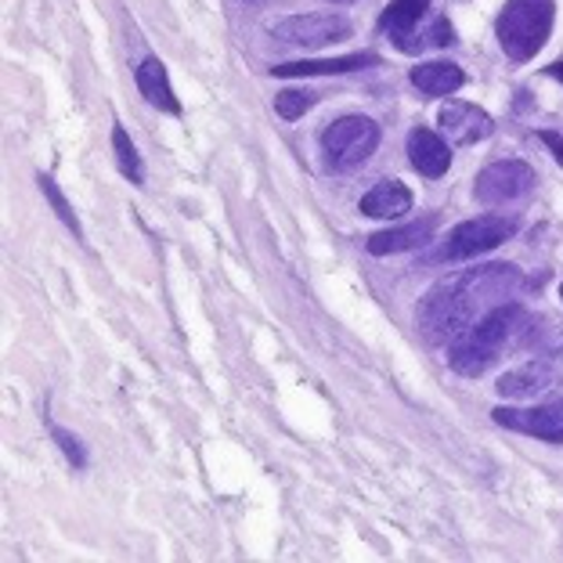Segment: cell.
Returning <instances> with one entry per match:
<instances>
[{
    "instance_id": "obj_1",
    "label": "cell",
    "mask_w": 563,
    "mask_h": 563,
    "mask_svg": "<svg viewBox=\"0 0 563 563\" xmlns=\"http://www.w3.org/2000/svg\"><path fill=\"white\" fill-rule=\"evenodd\" d=\"M520 289V272L514 264H481L463 275L441 278L419 303V329L430 343L455 340L473 322L495 311Z\"/></svg>"
},
{
    "instance_id": "obj_2",
    "label": "cell",
    "mask_w": 563,
    "mask_h": 563,
    "mask_svg": "<svg viewBox=\"0 0 563 563\" xmlns=\"http://www.w3.org/2000/svg\"><path fill=\"white\" fill-rule=\"evenodd\" d=\"M523 322V311L517 303H498L495 311H488L481 322H473L466 332L448 343V365L459 376H481L503 357V351L509 347V336H517V329Z\"/></svg>"
},
{
    "instance_id": "obj_3",
    "label": "cell",
    "mask_w": 563,
    "mask_h": 563,
    "mask_svg": "<svg viewBox=\"0 0 563 563\" xmlns=\"http://www.w3.org/2000/svg\"><path fill=\"white\" fill-rule=\"evenodd\" d=\"M553 0H509L495 22V36L509 62H531L553 33Z\"/></svg>"
},
{
    "instance_id": "obj_4",
    "label": "cell",
    "mask_w": 563,
    "mask_h": 563,
    "mask_svg": "<svg viewBox=\"0 0 563 563\" xmlns=\"http://www.w3.org/2000/svg\"><path fill=\"white\" fill-rule=\"evenodd\" d=\"M517 232V221L514 217H473V221H463L459 228H452L444 239H441V246L427 253V264H463V261H473V257H481V253H488V250H498L503 242Z\"/></svg>"
},
{
    "instance_id": "obj_5",
    "label": "cell",
    "mask_w": 563,
    "mask_h": 563,
    "mask_svg": "<svg viewBox=\"0 0 563 563\" xmlns=\"http://www.w3.org/2000/svg\"><path fill=\"white\" fill-rule=\"evenodd\" d=\"M379 148V123L368 117H343L325 126L322 152L332 170L351 174Z\"/></svg>"
},
{
    "instance_id": "obj_6",
    "label": "cell",
    "mask_w": 563,
    "mask_h": 563,
    "mask_svg": "<svg viewBox=\"0 0 563 563\" xmlns=\"http://www.w3.org/2000/svg\"><path fill=\"white\" fill-rule=\"evenodd\" d=\"M534 188V170L523 159H498L492 166H484L473 181V196L477 202H488V207H503V202L523 199Z\"/></svg>"
},
{
    "instance_id": "obj_7",
    "label": "cell",
    "mask_w": 563,
    "mask_h": 563,
    "mask_svg": "<svg viewBox=\"0 0 563 563\" xmlns=\"http://www.w3.org/2000/svg\"><path fill=\"white\" fill-rule=\"evenodd\" d=\"M354 33L351 19L343 15H292V19H282L278 25H272V36L286 44H300V47H325V44H336V41H347Z\"/></svg>"
},
{
    "instance_id": "obj_8",
    "label": "cell",
    "mask_w": 563,
    "mask_h": 563,
    "mask_svg": "<svg viewBox=\"0 0 563 563\" xmlns=\"http://www.w3.org/2000/svg\"><path fill=\"white\" fill-rule=\"evenodd\" d=\"M492 419L506 430L563 444V398L539 405V408H495Z\"/></svg>"
},
{
    "instance_id": "obj_9",
    "label": "cell",
    "mask_w": 563,
    "mask_h": 563,
    "mask_svg": "<svg viewBox=\"0 0 563 563\" xmlns=\"http://www.w3.org/2000/svg\"><path fill=\"white\" fill-rule=\"evenodd\" d=\"M438 123L452 145H477V141L495 134V120L473 101H448L438 112Z\"/></svg>"
},
{
    "instance_id": "obj_10",
    "label": "cell",
    "mask_w": 563,
    "mask_h": 563,
    "mask_svg": "<svg viewBox=\"0 0 563 563\" xmlns=\"http://www.w3.org/2000/svg\"><path fill=\"white\" fill-rule=\"evenodd\" d=\"M408 159L422 174V177H444L448 166H452V148L441 134L427 131V126H416L408 134Z\"/></svg>"
},
{
    "instance_id": "obj_11",
    "label": "cell",
    "mask_w": 563,
    "mask_h": 563,
    "mask_svg": "<svg viewBox=\"0 0 563 563\" xmlns=\"http://www.w3.org/2000/svg\"><path fill=\"white\" fill-rule=\"evenodd\" d=\"M427 11H430V0H390L379 15V30L398 47H405L422 25V19H427Z\"/></svg>"
},
{
    "instance_id": "obj_12",
    "label": "cell",
    "mask_w": 563,
    "mask_h": 563,
    "mask_svg": "<svg viewBox=\"0 0 563 563\" xmlns=\"http://www.w3.org/2000/svg\"><path fill=\"white\" fill-rule=\"evenodd\" d=\"M433 235V217L427 221H412L405 228H387V232L368 235V253L373 257H390V253H408V250H422Z\"/></svg>"
},
{
    "instance_id": "obj_13",
    "label": "cell",
    "mask_w": 563,
    "mask_h": 563,
    "mask_svg": "<svg viewBox=\"0 0 563 563\" xmlns=\"http://www.w3.org/2000/svg\"><path fill=\"white\" fill-rule=\"evenodd\" d=\"M412 210V191H408L401 181H379L373 191H365L362 199V213L376 217V221H394Z\"/></svg>"
},
{
    "instance_id": "obj_14",
    "label": "cell",
    "mask_w": 563,
    "mask_h": 563,
    "mask_svg": "<svg viewBox=\"0 0 563 563\" xmlns=\"http://www.w3.org/2000/svg\"><path fill=\"white\" fill-rule=\"evenodd\" d=\"M137 91L145 95L159 112H170V117H181V101L170 91V80H166V69L159 58H145L137 66Z\"/></svg>"
},
{
    "instance_id": "obj_15",
    "label": "cell",
    "mask_w": 563,
    "mask_h": 563,
    "mask_svg": "<svg viewBox=\"0 0 563 563\" xmlns=\"http://www.w3.org/2000/svg\"><path fill=\"white\" fill-rule=\"evenodd\" d=\"M379 66L376 55H343V58H314V62H282L272 69V76H336Z\"/></svg>"
},
{
    "instance_id": "obj_16",
    "label": "cell",
    "mask_w": 563,
    "mask_h": 563,
    "mask_svg": "<svg viewBox=\"0 0 563 563\" xmlns=\"http://www.w3.org/2000/svg\"><path fill=\"white\" fill-rule=\"evenodd\" d=\"M463 84H466V73L452 66V62H422V66L412 69V87L430 98L455 95Z\"/></svg>"
},
{
    "instance_id": "obj_17",
    "label": "cell",
    "mask_w": 563,
    "mask_h": 563,
    "mask_svg": "<svg viewBox=\"0 0 563 563\" xmlns=\"http://www.w3.org/2000/svg\"><path fill=\"white\" fill-rule=\"evenodd\" d=\"M549 383H553L549 365H520L498 379V394H503V398H531V394L545 390Z\"/></svg>"
},
{
    "instance_id": "obj_18",
    "label": "cell",
    "mask_w": 563,
    "mask_h": 563,
    "mask_svg": "<svg viewBox=\"0 0 563 563\" xmlns=\"http://www.w3.org/2000/svg\"><path fill=\"white\" fill-rule=\"evenodd\" d=\"M112 152H117L120 174L126 177V181H134V185L145 181V170H141V156H137V148L131 145V137H126L123 123L112 126Z\"/></svg>"
},
{
    "instance_id": "obj_19",
    "label": "cell",
    "mask_w": 563,
    "mask_h": 563,
    "mask_svg": "<svg viewBox=\"0 0 563 563\" xmlns=\"http://www.w3.org/2000/svg\"><path fill=\"white\" fill-rule=\"evenodd\" d=\"M311 106H314V95L311 91H297V87H292V91H282L275 98V112L282 120H300Z\"/></svg>"
},
{
    "instance_id": "obj_20",
    "label": "cell",
    "mask_w": 563,
    "mask_h": 563,
    "mask_svg": "<svg viewBox=\"0 0 563 563\" xmlns=\"http://www.w3.org/2000/svg\"><path fill=\"white\" fill-rule=\"evenodd\" d=\"M41 188H44V196H47V202H51V207H55V210H58V217H62V224H66V228H69V232H73V235H80V224H76V213L69 210V202H66V199H62V191H58V185H55V181H51V177H41Z\"/></svg>"
},
{
    "instance_id": "obj_21",
    "label": "cell",
    "mask_w": 563,
    "mask_h": 563,
    "mask_svg": "<svg viewBox=\"0 0 563 563\" xmlns=\"http://www.w3.org/2000/svg\"><path fill=\"white\" fill-rule=\"evenodd\" d=\"M55 441L62 444V452H66V459H69L73 466H84V463H87L84 444H80V441H73V433H66V430H58V427H55Z\"/></svg>"
},
{
    "instance_id": "obj_22",
    "label": "cell",
    "mask_w": 563,
    "mask_h": 563,
    "mask_svg": "<svg viewBox=\"0 0 563 563\" xmlns=\"http://www.w3.org/2000/svg\"><path fill=\"white\" fill-rule=\"evenodd\" d=\"M539 137L545 141V145H549V148H553V152H556V159L563 163V141L556 137V131H542Z\"/></svg>"
},
{
    "instance_id": "obj_23",
    "label": "cell",
    "mask_w": 563,
    "mask_h": 563,
    "mask_svg": "<svg viewBox=\"0 0 563 563\" xmlns=\"http://www.w3.org/2000/svg\"><path fill=\"white\" fill-rule=\"evenodd\" d=\"M545 76H553V80H560V84H563V58H560V62H553V66L545 69Z\"/></svg>"
},
{
    "instance_id": "obj_24",
    "label": "cell",
    "mask_w": 563,
    "mask_h": 563,
    "mask_svg": "<svg viewBox=\"0 0 563 563\" xmlns=\"http://www.w3.org/2000/svg\"><path fill=\"white\" fill-rule=\"evenodd\" d=\"M332 4H354V0H332Z\"/></svg>"
},
{
    "instance_id": "obj_25",
    "label": "cell",
    "mask_w": 563,
    "mask_h": 563,
    "mask_svg": "<svg viewBox=\"0 0 563 563\" xmlns=\"http://www.w3.org/2000/svg\"><path fill=\"white\" fill-rule=\"evenodd\" d=\"M560 297H563V289H560Z\"/></svg>"
}]
</instances>
